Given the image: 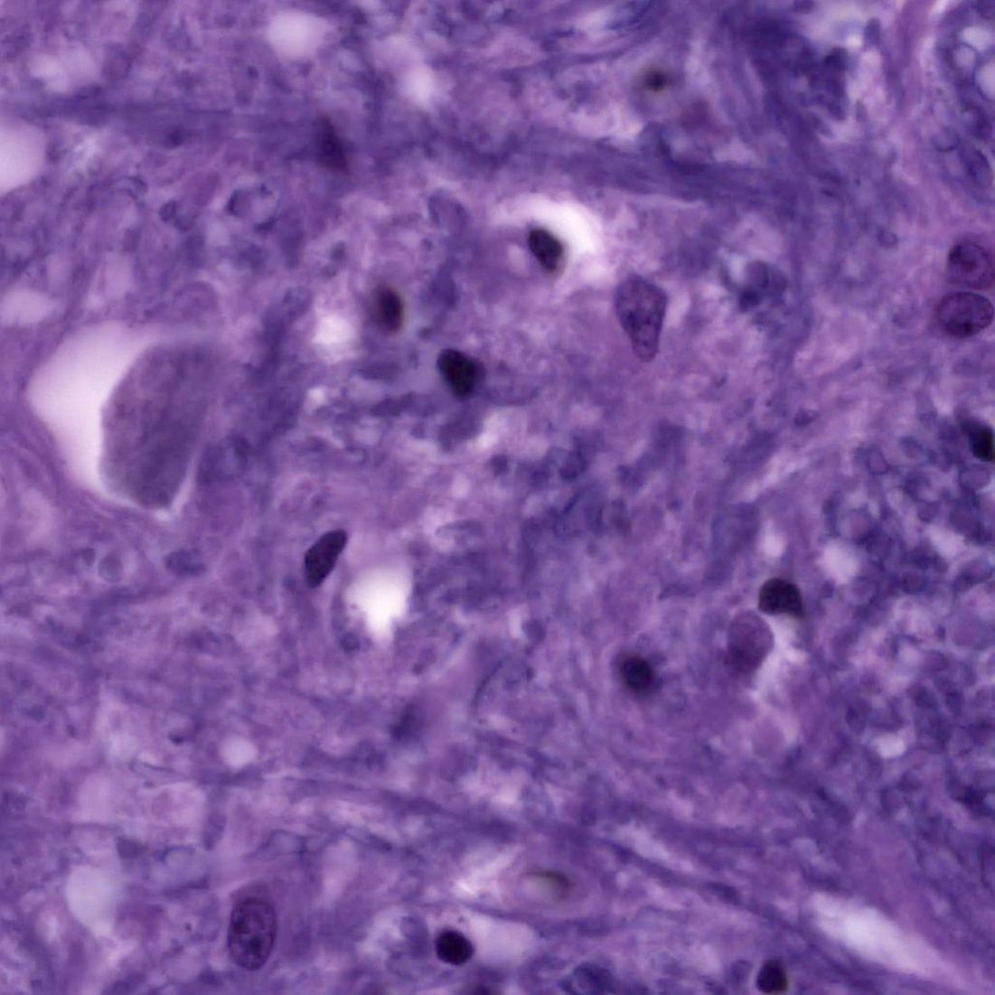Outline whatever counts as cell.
<instances>
[{"label": "cell", "instance_id": "obj_6", "mask_svg": "<svg viewBox=\"0 0 995 995\" xmlns=\"http://www.w3.org/2000/svg\"><path fill=\"white\" fill-rule=\"evenodd\" d=\"M347 535L335 530L322 536L305 555V575L308 584L320 586L332 573L346 546Z\"/></svg>", "mask_w": 995, "mask_h": 995}, {"label": "cell", "instance_id": "obj_12", "mask_svg": "<svg viewBox=\"0 0 995 995\" xmlns=\"http://www.w3.org/2000/svg\"><path fill=\"white\" fill-rule=\"evenodd\" d=\"M619 674L624 686L633 692L647 693L653 688L654 671L641 657L625 658L620 664Z\"/></svg>", "mask_w": 995, "mask_h": 995}, {"label": "cell", "instance_id": "obj_11", "mask_svg": "<svg viewBox=\"0 0 995 995\" xmlns=\"http://www.w3.org/2000/svg\"><path fill=\"white\" fill-rule=\"evenodd\" d=\"M528 242L530 249L544 269L549 273L558 269L563 249L557 238L545 230L536 229L530 232Z\"/></svg>", "mask_w": 995, "mask_h": 995}, {"label": "cell", "instance_id": "obj_15", "mask_svg": "<svg viewBox=\"0 0 995 995\" xmlns=\"http://www.w3.org/2000/svg\"><path fill=\"white\" fill-rule=\"evenodd\" d=\"M962 157L969 175L979 185L987 186L991 181L990 164L983 154L973 147L963 149Z\"/></svg>", "mask_w": 995, "mask_h": 995}, {"label": "cell", "instance_id": "obj_8", "mask_svg": "<svg viewBox=\"0 0 995 995\" xmlns=\"http://www.w3.org/2000/svg\"><path fill=\"white\" fill-rule=\"evenodd\" d=\"M437 367L452 390L459 396H466L473 391L480 373L472 359L452 349L439 354Z\"/></svg>", "mask_w": 995, "mask_h": 995}, {"label": "cell", "instance_id": "obj_20", "mask_svg": "<svg viewBox=\"0 0 995 995\" xmlns=\"http://www.w3.org/2000/svg\"><path fill=\"white\" fill-rule=\"evenodd\" d=\"M977 11L981 18L986 20H992L995 16V3L992 0H985V2L977 3Z\"/></svg>", "mask_w": 995, "mask_h": 995}, {"label": "cell", "instance_id": "obj_4", "mask_svg": "<svg viewBox=\"0 0 995 995\" xmlns=\"http://www.w3.org/2000/svg\"><path fill=\"white\" fill-rule=\"evenodd\" d=\"M770 644L766 626L755 615H743L734 620L728 637V661L741 671H755L764 661Z\"/></svg>", "mask_w": 995, "mask_h": 995}, {"label": "cell", "instance_id": "obj_9", "mask_svg": "<svg viewBox=\"0 0 995 995\" xmlns=\"http://www.w3.org/2000/svg\"><path fill=\"white\" fill-rule=\"evenodd\" d=\"M372 314L385 332H399L405 316L404 304L399 293L389 286L379 288L372 299Z\"/></svg>", "mask_w": 995, "mask_h": 995}, {"label": "cell", "instance_id": "obj_13", "mask_svg": "<svg viewBox=\"0 0 995 995\" xmlns=\"http://www.w3.org/2000/svg\"><path fill=\"white\" fill-rule=\"evenodd\" d=\"M317 146L323 164L333 171L346 170V160L339 138L326 121H322L319 125Z\"/></svg>", "mask_w": 995, "mask_h": 995}, {"label": "cell", "instance_id": "obj_17", "mask_svg": "<svg viewBox=\"0 0 995 995\" xmlns=\"http://www.w3.org/2000/svg\"><path fill=\"white\" fill-rule=\"evenodd\" d=\"M959 136L951 131L942 132L938 134L934 140V146L937 150L941 152L953 150L959 146Z\"/></svg>", "mask_w": 995, "mask_h": 995}, {"label": "cell", "instance_id": "obj_19", "mask_svg": "<svg viewBox=\"0 0 995 995\" xmlns=\"http://www.w3.org/2000/svg\"><path fill=\"white\" fill-rule=\"evenodd\" d=\"M881 23L877 19L868 22L865 28V40L869 45H875L880 41Z\"/></svg>", "mask_w": 995, "mask_h": 995}, {"label": "cell", "instance_id": "obj_3", "mask_svg": "<svg viewBox=\"0 0 995 995\" xmlns=\"http://www.w3.org/2000/svg\"><path fill=\"white\" fill-rule=\"evenodd\" d=\"M935 315L943 332L953 338L966 339L991 324L994 310L985 296L972 292H960L945 296L939 302Z\"/></svg>", "mask_w": 995, "mask_h": 995}, {"label": "cell", "instance_id": "obj_14", "mask_svg": "<svg viewBox=\"0 0 995 995\" xmlns=\"http://www.w3.org/2000/svg\"><path fill=\"white\" fill-rule=\"evenodd\" d=\"M790 983L784 966L778 961H769L757 976V988L766 994L784 993Z\"/></svg>", "mask_w": 995, "mask_h": 995}, {"label": "cell", "instance_id": "obj_16", "mask_svg": "<svg viewBox=\"0 0 995 995\" xmlns=\"http://www.w3.org/2000/svg\"><path fill=\"white\" fill-rule=\"evenodd\" d=\"M972 446L974 455L985 462L994 460V436L989 428H981L972 434Z\"/></svg>", "mask_w": 995, "mask_h": 995}, {"label": "cell", "instance_id": "obj_2", "mask_svg": "<svg viewBox=\"0 0 995 995\" xmlns=\"http://www.w3.org/2000/svg\"><path fill=\"white\" fill-rule=\"evenodd\" d=\"M277 927V914L268 900L248 897L239 901L231 912L228 932L232 961L245 971H260L274 951Z\"/></svg>", "mask_w": 995, "mask_h": 995}, {"label": "cell", "instance_id": "obj_18", "mask_svg": "<svg viewBox=\"0 0 995 995\" xmlns=\"http://www.w3.org/2000/svg\"><path fill=\"white\" fill-rule=\"evenodd\" d=\"M826 66L840 71L846 66V52L843 49H835L831 52V54L826 58Z\"/></svg>", "mask_w": 995, "mask_h": 995}, {"label": "cell", "instance_id": "obj_10", "mask_svg": "<svg viewBox=\"0 0 995 995\" xmlns=\"http://www.w3.org/2000/svg\"><path fill=\"white\" fill-rule=\"evenodd\" d=\"M437 958L451 965L466 963L474 954L472 943L455 930H446L436 940Z\"/></svg>", "mask_w": 995, "mask_h": 995}, {"label": "cell", "instance_id": "obj_1", "mask_svg": "<svg viewBox=\"0 0 995 995\" xmlns=\"http://www.w3.org/2000/svg\"><path fill=\"white\" fill-rule=\"evenodd\" d=\"M666 305L663 291L643 278L631 277L618 287L617 317L641 361H650L658 352Z\"/></svg>", "mask_w": 995, "mask_h": 995}, {"label": "cell", "instance_id": "obj_21", "mask_svg": "<svg viewBox=\"0 0 995 995\" xmlns=\"http://www.w3.org/2000/svg\"><path fill=\"white\" fill-rule=\"evenodd\" d=\"M797 8L800 12L810 13L815 10L816 5L812 2H801L797 4Z\"/></svg>", "mask_w": 995, "mask_h": 995}, {"label": "cell", "instance_id": "obj_5", "mask_svg": "<svg viewBox=\"0 0 995 995\" xmlns=\"http://www.w3.org/2000/svg\"><path fill=\"white\" fill-rule=\"evenodd\" d=\"M947 276L956 286L988 289L994 279L992 254L977 242L962 241L954 245L949 254Z\"/></svg>", "mask_w": 995, "mask_h": 995}, {"label": "cell", "instance_id": "obj_7", "mask_svg": "<svg viewBox=\"0 0 995 995\" xmlns=\"http://www.w3.org/2000/svg\"><path fill=\"white\" fill-rule=\"evenodd\" d=\"M758 604L759 609L768 615L801 616L803 614L800 590L784 579L768 580L760 589Z\"/></svg>", "mask_w": 995, "mask_h": 995}]
</instances>
